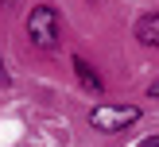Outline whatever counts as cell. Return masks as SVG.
I'll use <instances>...</instances> for the list:
<instances>
[{"label":"cell","instance_id":"cell-1","mask_svg":"<svg viewBox=\"0 0 159 147\" xmlns=\"http://www.w3.org/2000/svg\"><path fill=\"white\" fill-rule=\"evenodd\" d=\"M27 35H31V43H35V46L51 50L54 39H58V12H54L51 4L31 8V15H27Z\"/></svg>","mask_w":159,"mask_h":147},{"label":"cell","instance_id":"cell-2","mask_svg":"<svg viewBox=\"0 0 159 147\" xmlns=\"http://www.w3.org/2000/svg\"><path fill=\"white\" fill-rule=\"evenodd\" d=\"M140 120V108L136 105H97L89 112V124L97 132H124L128 124Z\"/></svg>","mask_w":159,"mask_h":147},{"label":"cell","instance_id":"cell-3","mask_svg":"<svg viewBox=\"0 0 159 147\" xmlns=\"http://www.w3.org/2000/svg\"><path fill=\"white\" fill-rule=\"evenodd\" d=\"M136 39H140L144 46H159V15H155V12L136 19Z\"/></svg>","mask_w":159,"mask_h":147},{"label":"cell","instance_id":"cell-4","mask_svg":"<svg viewBox=\"0 0 159 147\" xmlns=\"http://www.w3.org/2000/svg\"><path fill=\"white\" fill-rule=\"evenodd\" d=\"M74 74H78V81H82L89 93H101V77H97V70H93L82 54H74Z\"/></svg>","mask_w":159,"mask_h":147},{"label":"cell","instance_id":"cell-5","mask_svg":"<svg viewBox=\"0 0 159 147\" xmlns=\"http://www.w3.org/2000/svg\"><path fill=\"white\" fill-rule=\"evenodd\" d=\"M12 77H8V70H4V58H0V85H8Z\"/></svg>","mask_w":159,"mask_h":147},{"label":"cell","instance_id":"cell-6","mask_svg":"<svg viewBox=\"0 0 159 147\" xmlns=\"http://www.w3.org/2000/svg\"><path fill=\"white\" fill-rule=\"evenodd\" d=\"M140 147H159V136H148V139H144Z\"/></svg>","mask_w":159,"mask_h":147},{"label":"cell","instance_id":"cell-7","mask_svg":"<svg viewBox=\"0 0 159 147\" xmlns=\"http://www.w3.org/2000/svg\"><path fill=\"white\" fill-rule=\"evenodd\" d=\"M148 93H152V97H159V81H155V85H152V89H148Z\"/></svg>","mask_w":159,"mask_h":147}]
</instances>
